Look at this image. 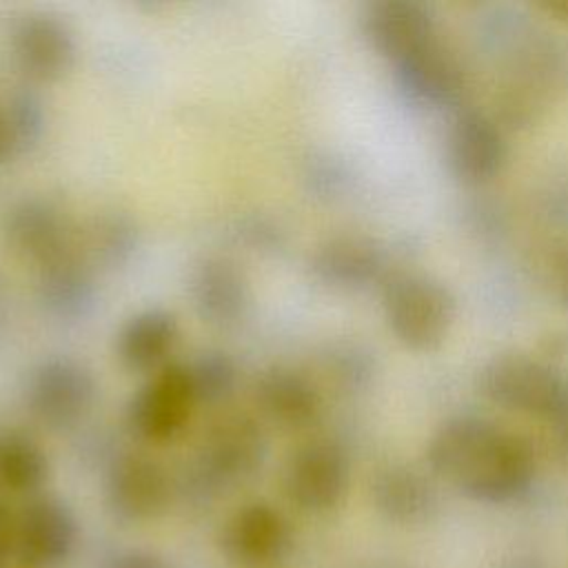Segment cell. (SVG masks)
I'll list each match as a JSON object with an SVG mask.
<instances>
[{"instance_id": "obj_24", "label": "cell", "mask_w": 568, "mask_h": 568, "mask_svg": "<svg viewBox=\"0 0 568 568\" xmlns=\"http://www.w3.org/2000/svg\"><path fill=\"white\" fill-rule=\"evenodd\" d=\"M197 404H222L237 386V364L224 351H204L186 364Z\"/></svg>"}, {"instance_id": "obj_23", "label": "cell", "mask_w": 568, "mask_h": 568, "mask_svg": "<svg viewBox=\"0 0 568 568\" xmlns=\"http://www.w3.org/2000/svg\"><path fill=\"white\" fill-rule=\"evenodd\" d=\"M87 244L100 264L111 268L122 266L133 257L140 244L138 222L120 211L104 213L93 220Z\"/></svg>"}, {"instance_id": "obj_19", "label": "cell", "mask_w": 568, "mask_h": 568, "mask_svg": "<svg viewBox=\"0 0 568 568\" xmlns=\"http://www.w3.org/2000/svg\"><path fill=\"white\" fill-rule=\"evenodd\" d=\"M371 501L386 521L399 526L424 524L437 510L433 484L406 464H386L373 475Z\"/></svg>"}, {"instance_id": "obj_30", "label": "cell", "mask_w": 568, "mask_h": 568, "mask_svg": "<svg viewBox=\"0 0 568 568\" xmlns=\"http://www.w3.org/2000/svg\"><path fill=\"white\" fill-rule=\"evenodd\" d=\"M550 280L555 286V295L568 306V248H561L552 255Z\"/></svg>"}, {"instance_id": "obj_21", "label": "cell", "mask_w": 568, "mask_h": 568, "mask_svg": "<svg viewBox=\"0 0 568 568\" xmlns=\"http://www.w3.org/2000/svg\"><path fill=\"white\" fill-rule=\"evenodd\" d=\"M180 337L178 317L166 308H144L131 315L115 337L118 359L135 373H155L169 364Z\"/></svg>"}, {"instance_id": "obj_27", "label": "cell", "mask_w": 568, "mask_h": 568, "mask_svg": "<svg viewBox=\"0 0 568 568\" xmlns=\"http://www.w3.org/2000/svg\"><path fill=\"white\" fill-rule=\"evenodd\" d=\"M328 368H331V375L344 386H359L368 375L366 357L351 346L335 348L328 355Z\"/></svg>"}, {"instance_id": "obj_3", "label": "cell", "mask_w": 568, "mask_h": 568, "mask_svg": "<svg viewBox=\"0 0 568 568\" xmlns=\"http://www.w3.org/2000/svg\"><path fill=\"white\" fill-rule=\"evenodd\" d=\"M384 315L406 348L435 351L455 322V297L430 275L402 273L384 284Z\"/></svg>"}, {"instance_id": "obj_16", "label": "cell", "mask_w": 568, "mask_h": 568, "mask_svg": "<svg viewBox=\"0 0 568 568\" xmlns=\"http://www.w3.org/2000/svg\"><path fill=\"white\" fill-rule=\"evenodd\" d=\"M311 275L337 291H362L384 275V248L362 235H337L324 240L308 260Z\"/></svg>"}, {"instance_id": "obj_15", "label": "cell", "mask_w": 568, "mask_h": 568, "mask_svg": "<svg viewBox=\"0 0 568 568\" xmlns=\"http://www.w3.org/2000/svg\"><path fill=\"white\" fill-rule=\"evenodd\" d=\"M446 158L450 171L470 184L486 182L506 162V140L495 120L466 109L455 115L446 135Z\"/></svg>"}, {"instance_id": "obj_11", "label": "cell", "mask_w": 568, "mask_h": 568, "mask_svg": "<svg viewBox=\"0 0 568 568\" xmlns=\"http://www.w3.org/2000/svg\"><path fill=\"white\" fill-rule=\"evenodd\" d=\"M2 235L18 257L38 268L78 251L69 217L55 202L40 195L22 197L7 209Z\"/></svg>"}, {"instance_id": "obj_13", "label": "cell", "mask_w": 568, "mask_h": 568, "mask_svg": "<svg viewBox=\"0 0 568 568\" xmlns=\"http://www.w3.org/2000/svg\"><path fill=\"white\" fill-rule=\"evenodd\" d=\"M366 42L397 64L437 40L433 11L417 0H375L362 11Z\"/></svg>"}, {"instance_id": "obj_33", "label": "cell", "mask_w": 568, "mask_h": 568, "mask_svg": "<svg viewBox=\"0 0 568 568\" xmlns=\"http://www.w3.org/2000/svg\"><path fill=\"white\" fill-rule=\"evenodd\" d=\"M493 568H544V566L537 559H532V557H510V559L499 561Z\"/></svg>"}, {"instance_id": "obj_12", "label": "cell", "mask_w": 568, "mask_h": 568, "mask_svg": "<svg viewBox=\"0 0 568 568\" xmlns=\"http://www.w3.org/2000/svg\"><path fill=\"white\" fill-rule=\"evenodd\" d=\"M11 49L18 67L38 82L64 78L78 55L73 29L64 18L49 11L24 13L13 24Z\"/></svg>"}, {"instance_id": "obj_1", "label": "cell", "mask_w": 568, "mask_h": 568, "mask_svg": "<svg viewBox=\"0 0 568 568\" xmlns=\"http://www.w3.org/2000/svg\"><path fill=\"white\" fill-rule=\"evenodd\" d=\"M426 459L437 477L486 504L521 497L535 477L526 442L477 415L446 419L430 437Z\"/></svg>"}, {"instance_id": "obj_17", "label": "cell", "mask_w": 568, "mask_h": 568, "mask_svg": "<svg viewBox=\"0 0 568 568\" xmlns=\"http://www.w3.org/2000/svg\"><path fill=\"white\" fill-rule=\"evenodd\" d=\"M36 300L58 322H80L98 304L93 268L80 257V248L38 268Z\"/></svg>"}, {"instance_id": "obj_5", "label": "cell", "mask_w": 568, "mask_h": 568, "mask_svg": "<svg viewBox=\"0 0 568 568\" xmlns=\"http://www.w3.org/2000/svg\"><path fill=\"white\" fill-rule=\"evenodd\" d=\"M98 384L89 366L55 355L38 362L24 386V402L33 419L53 430L80 424L93 408Z\"/></svg>"}, {"instance_id": "obj_10", "label": "cell", "mask_w": 568, "mask_h": 568, "mask_svg": "<svg viewBox=\"0 0 568 568\" xmlns=\"http://www.w3.org/2000/svg\"><path fill=\"white\" fill-rule=\"evenodd\" d=\"M75 515L55 495H33L16 513L13 557L27 568H55L73 550Z\"/></svg>"}, {"instance_id": "obj_34", "label": "cell", "mask_w": 568, "mask_h": 568, "mask_svg": "<svg viewBox=\"0 0 568 568\" xmlns=\"http://www.w3.org/2000/svg\"><path fill=\"white\" fill-rule=\"evenodd\" d=\"M4 324H7V293H4V286L0 280V335L4 331Z\"/></svg>"}, {"instance_id": "obj_14", "label": "cell", "mask_w": 568, "mask_h": 568, "mask_svg": "<svg viewBox=\"0 0 568 568\" xmlns=\"http://www.w3.org/2000/svg\"><path fill=\"white\" fill-rule=\"evenodd\" d=\"M189 297L204 324L231 328L246 317L253 293L248 275L235 260L206 255L191 268Z\"/></svg>"}, {"instance_id": "obj_25", "label": "cell", "mask_w": 568, "mask_h": 568, "mask_svg": "<svg viewBox=\"0 0 568 568\" xmlns=\"http://www.w3.org/2000/svg\"><path fill=\"white\" fill-rule=\"evenodd\" d=\"M2 113L16 144V153H29L40 144L47 131V106L33 89H16L7 98Z\"/></svg>"}, {"instance_id": "obj_26", "label": "cell", "mask_w": 568, "mask_h": 568, "mask_svg": "<svg viewBox=\"0 0 568 568\" xmlns=\"http://www.w3.org/2000/svg\"><path fill=\"white\" fill-rule=\"evenodd\" d=\"M237 235L240 240L251 246L253 251H266V253H275L284 246V231L282 226L266 217V215H246L240 220L237 224Z\"/></svg>"}, {"instance_id": "obj_32", "label": "cell", "mask_w": 568, "mask_h": 568, "mask_svg": "<svg viewBox=\"0 0 568 568\" xmlns=\"http://www.w3.org/2000/svg\"><path fill=\"white\" fill-rule=\"evenodd\" d=\"M537 9L552 16L555 20L568 24V0H544L537 4Z\"/></svg>"}, {"instance_id": "obj_7", "label": "cell", "mask_w": 568, "mask_h": 568, "mask_svg": "<svg viewBox=\"0 0 568 568\" xmlns=\"http://www.w3.org/2000/svg\"><path fill=\"white\" fill-rule=\"evenodd\" d=\"M173 499L169 470L146 453H120L104 477V501L120 524H146L166 513Z\"/></svg>"}, {"instance_id": "obj_28", "label": "cell", "mask_w": 568, "mask_h": 568, "mask_svg": "<svg viewBox=\"0 0 568 568\" xmlns=\"http://www.w3.org/2000/svg\"><path fill=\"white\" fill-rule=\"evenodd\" d=\"M109 568H169L166 561L151 550H126L111 559Z\"/></svg>"}, {"instance_id": "obj_20", "label": "cell", "mask_w": 568, "mask_h": 568, "mask_svg": "<svg viewBox=\"0 0 568 568\" xmlns=\"http://www.w3.org/2000/svg\"><path fill=\"white\" fill-rule=\"evenodd\" d=\"M393 71L402 93L426 106H446L455 102L464 87L459 62L439 44V40L393 64Z\"/></svg>"}, {"instance_id": "obj_18", "label": "cell", "mask_w": 568, "mask_h": 568, "mask_svg": "<svg viewBox=\"0 0 568 568\" xmlns=\"http://www.w3.org/2000/svg\"><path fill=\"white\" fill-rule=\"evenodd\" d=\"M260 413L282 430H302L317 422L322 395L304 373L288 366H271L255 382Z\"/></svg>"}, {"instance_id": "obj_29", "label": "cell", "mask_w": 568, "mask_h": 568, "mask_svg": "<svg viewBox=\"0 0 568 568\" xmlns=\"http://www.w3.org/2000/svg\"><path fill=\"white\" fill-rule=\"evenodd\" d=\"M13 526L16 513L0 495V566L9 559V555H13Z\"/></svg>"}, {"instance_id": "obj_2", "label": "cell", "mask_w": 568, "mask_h": 568, "mask_svg": "<svg viewBox=\"0 0 568 568\" xmlns=\"http://www.w3.org/2000/svg\"><path fill=\"white\" fill-rule=\"evenodd\" d=\"M268 455V437L262 424L242 410H226L204 428L191 466L193 490L206 497L226 495L262 470Z\"/></svg>"}, {"instance_id": "obj_31", "label": "cell", "mask_w": 568, "mask_h": 568, "mask_svg": "<svg viewBox=\"0 0 568 568\" xmlns=\"http://www.w3.org/2000/svg\"><path fill=\"white\" fill-rule=\"evenodd\" d=\"M16 153V144H13V138H11V131H9V124H7V118L0 109V164H4L7 160H11Z\"/></svg>"}, {"instance_id": "obj_6", "label": "cell", "mask_w": 568, "mask_h": 568, "mask_svg": "<svg viewBox=\"0 0 568 568\" xmlns=\"http://www.w3.org/2000/svg\"><path fill=\"white\" fill-rule=\"evenodd\" d=\"M195 404L186 364L169 362L129 399L126 426L140 442L169 444L184 433Z\"/></svg>"}, {"instance_id": "obj_8", "label": "cell", "mask_w": 568, "mask_h": 568, "mask_svg": "<svg viewBox=\"0 0 568 568\" xmlns=\"http://www.w3.org/2000/svg\"><path fill=\"white\" fill-rule=\"evenodd\" d=\"M348 457L337 442L311 439L286 459L282 490L286 499L311 515L337 508L348 490Z\"/></svg>"}, {"instance_id": "obj_4", "label": "cell", "mask_w": 568, "mask_h": 568, "mask_svg": "<svg viewBox=\"0 0 568 568\" xmlns=\"http://www.w3.org/2000/svg\"><path fill=\"white\" fill-rule=\"evenodd\" d=\"M477 386L490 402L557 419L568 410V382L548 364L519 353L490 357L477 373Z\"/></svg>"}, {"instance_id": "obj_9", "label": "cell", "mask_w": 568, "mask_h": 568, "mask_svg": "<svg viewBox=\"0 0 568 568\" xmlns=\"http://www.w3.org/2000/svg\"><path fill=\"white\" fill-rule=\"evenodd\" d=\"M291 519L268 501H248L233 510L217 532L224 559L242 568H273L293 548Z\"/></svg>"}, {"instance_id": "obj_22", "label": "cell", "mask_w": 568, "mask_h": 568, "mask_svg": "<svg viewBox=\"0 0 568 568\" xmlns=\"http://www.w3.org/2000/svg\"><path fill=\"white\" fill-rule=\"evenodd\" d=\"M49 477V459L36 439L11 430L0 435V488L16 495H38Z\"/></svg>"}]
</instances>
